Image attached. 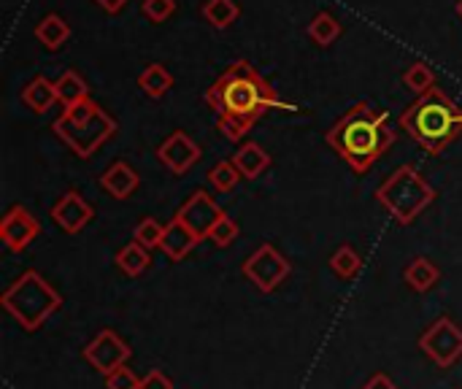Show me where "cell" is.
Wrapping results in <instances>:
<instances>
[{"instance_id": "cell-30", "label": "cell", "mask_w": 462, "mask_h": 389, "mask_svg": "<svg viewBox=\"0 0 462 389\" xmlns=\"http://www.w3.org/2000/svg\"><path fill=\"white\" fill-rule=\"evenodd\" d=\"M141 11L149 22H165L176 11V0H143Z\"/></svg>"}, {"instance_id": "cell-18", "label": "cell", "mask_w": 462, "mask_h": 389, "mask_svg": "<svg viewBox=\"0 0 462 389\" xmlns=\"http://www.w3.org/2000/svg\"><path fill=\"white\" fill-rule=\"evenodd\" d=\"M35 38L43 43V49L57 51L60 46L68 43V38H70V24H68L60 14H46V16L35 24Z\"/></svg>"}, {"instance_id": "cell-20", "label": "cell", "mask_w": 462, "mask_h": 389, "mask_svg": "<svg viewBox=\"0 0 462 389\" xmlns=\"http://www.w3.org/2000/svg\"><path fill=\"white\" fill-rule=\"evenodd\" d=\"M116 268L125 273V276H130V279H138L149 265H152V255H149V249L146 246H141L138 241H130L127 246H122L119 252H116Z\"/></svg>"}, {"instance_id": "cell-25", "label": "cell", "mask_w": 462, "mask_h": 389, "mask_svg": "<svg viewBox=\"0 0 462 389\" xmlns=\"http://www.w3.org/2000/svg\"><path fill=\"white\" fill-rule=\"evenodd\" d=\"M309 35H311L319 46H330V43L341 35V22H338L333 14L322 11V14H317V16L311 19Z\"/></svg>"}, {"instance_id": "cell-10", "label": "cell", "mask_w": 462, "mask_h": 389, "mask_svg": "<svg viewBox=\"0 0 462 389\" xmlns=\"http://www.w3.org/2000/svg\"><path fill=\"white\" fill-rule=\"evenodd\" d=\"M225 217V211L217 206V200L206 192V190H195L181 208L176 211V219L184 222L200 241L208 238V233L214 230V225Z\"/></svg>"}, {"instance_id": "cell-17", "label": "cell", "mask_w": 462, "mask_h": 389, "mask_svg": "<svg viewBox=\"0 0 462 389\" xmlns=\"http://www.w3.org/2000/svg\"><path fill=\"white\" fill-rule=\"evenodd\" d=\"M22 103L30 111H35V114H46L57 103V87H54V81H49L46 76H35L32 81H27L24 89H22Z\"/></svg>"}, {"instance_id": "cell-4", "label": "cell", "mask_w": 462, "mask_h": 389, "mask_svg": "<svg viewBox=\"0 0 462 389\" xmlns=\"http://www.w3.org/2000/svg\"><path fill=\"white\" fill-rule=\"evenodd\" d=\"M51 130L76 157L87 160L116 133V119L100 103L87 97L76 106L62 108Z\"/></svg>"}, {"instance_id": "cell-5", "label": "cell", "mask_w": 462, "mask_h": 389, "mask_svg": "<svg viewBox=\"0 0 462 389\" xmlns=\"http://www.w3.org/2000/svg\"><path fill=\"white\" fill-rule=\"evenodd\" d=\"M0 303L24 333H35L38 328H43V322H49L51 314L60 311L62 298L38 271H24L3 290Z\"/></svg>"}, {"instance_id": "cell-33", "label": "cell", "mask_w": 462, "mask_h": 389, "mask_svg": "<svg viewBox=\"0 0 462 389\" xmlns=\"http://www.w3.org/2000/svg\"><path fill=\"white\" fill-rule=\"evenodd\" d=\"M360 389H401L390 376H384V374H376V376H371L365 384Z\"/></svg>"}, {"instance_id": "cell-6", "label": "cell", "mask_w": 462, "mask_h": 389, "mask_svg": "<svg viewBox=\"0 0 462 389\" xmlns=\"http://www.w3.org/2000/svg\"><path fill=\"white\" fill-rule=\"evenodd\" d=\"M436 195L439 192L411 165H401L398 171H393L376 190V200L382 203V208L401 225H411L436 200Z\"/></svg>"}, {"instance_id": "cell-13", "label": "cell", "mask_w": 462, "mask_h": 389, "mask_svg": "<svg viewBox=\"0 0 462 389\" xmlns=\"http://www.w3.org/2000/svg\"><path fill=\"white\" fill-rule=\"evenodd\" d=\"M157 157H160V162H162L171 173L181 176V173H187V171L200 160V146H198L187 133L176 130V133H171V135L160 144Z\"/></svg>"}, {"instance_id": "cell-1", "label": "cell", "mask_w": 462, "mask_h": 389, "mask_svg": "<svg viewBox=\"0 0 462 389\" xmlns=\"http://www.w3.org/2000/svg\"><path fill=\"white\" fill-rule=\"evenodd\" d=\"M206 103L217 114V125L230 141H241L268 108L295 111V106L284 103L271 81L263 79L246 60H236L206 89Z\"/></svg>"}, {"instance_id": "cell-32", "label": "cell", "mask_w": 462, "mask_h": 389, "mask_svg": "<svg viewBox=\"0 0 462 389\" xmlns=\"http://www.w3.org/2000/svg\"><path fill=\"white\" fill-rule=\"evenodd\" d=\"M138 389H173V382L162 374V371H149L146 376H141V387Z\"/></svg>"}, {"instance_id": "cell-27", "label": "cell", "mask_w": 462, "mask_h": 389, "mask_svg": "<svg viewBox=\"0 0 462 389\" xmlns=\"http://www.w3.org/2000/svg\"><path fill=\"white\" fill-rule=\"evenodd\" d=\"M241 171L233 165V160H222L217 162L211 171H208V184L217 190V192H230L238 181H241Z\"/></svg>"}, {"instance_id": "cell-8", "label": "cell", "mask_w": 462, "mask_h": 389, "mask_svg": "<svg viewBox=\"0 0 462 389\" xmlns=\"http://www.w3.org/2000/svg\"><path fill=\"white\" fill-rule=\"evenodd\" d=\"M420 349L425 357L439 366V368H452L462 357V328L449 320L439 317L422 336H420Z\"/></svg>"}, {"instance_id": "cell-28", "label": "cell", "mask_w": 462, "mask_h": 389, "mask_svg": "<svg viewBox=\"0 0 462 389\" xmlns=\"http://www.w3.org/2000/svg\"><path fill=\"white\" fill-rule=\"evenodd\" d=\"M162 233H165V225H162V222H157L154 217H146V219H141V222L135 225V230H133V241H138L141 246H146V249L152 252V249H160V244H162Z\"/></svg>"}, {"instance_id": "cell-26", "label": "cell", "mask_w": 462, "mask_h": 389, "mask_svg": "<svg viewBox=\"0 0 462 389\" xmlns=\"http://www.w3.org/2000/svg\"><path fill=\"white\" fill-rule=\"evenodd\" d=\"M403 84L409 92H414L417 97H422L425 92H430L436 87V73L425 65V62H414L406 73H403Z\"/></svg>"}, {"instance_id": "cell-34", "label": "cell", "mask_w": 462, "mask_h": 389, "mask_svg": "<svg viewBox=\"0 0 462 389\" xmlns=\"http://www.w3.org/2000/svg\"><path fill=\"white\" fill-rule=\"evenodd\" d=\"M95 3H97L100 8H106L108 14H116V11H122L130 0H95Z\"/></svg>"}, {"instance_id": "cell-3", "label": "cell", "mask_w": 462, "mask_h": 389, "mask_svg": "<svg viewBox=\"0 0 462 389\" xmlns=\"http://www.w3.org/2000/svg\"><path fill=\"white\" fill-rule=\"evenodd\" d=\"M401 127L428 154H441L462 135V108L441 87H433L401 114Z\"/></svg>"}, {"instance_id": "cell-24", "label": "cell", "mask_w": 462, "mask_h": 389, "mask_svg": "<svg viewBox=\"0 0 462 389\" xmlns=\"http://www.w3.org/2000/svg\"><path fill=\"white\" fill-rule=\"evenodd\" d=\"M330 268H333V273L341 276V279H355V276L360 273V268H363V257L357 255L355 246L344 244V246H338V249L333 252Z\"/></svg>"}, {"instance_id": "cell-19", "label": "cell", "mask_w": 462, "mask_h": 389, "mask_svg": "<svg viewBox=\"0 0 462 389\" xmlns=\"http://www.w3.org/2000/svg\"><path fill=\"white\" fill-rule=\"evenodd\" d=\"M403 279H406V284H409L414 292L425 295V292H430V290L441 282V271H439V265L430 263L428 257H417V260L403 271Z\"/></svg>"}, {"instance_id": "cell-12", "label": "cell", "mask_w": 462, "mask_h": 389, "mask_svg": "<svg viewBox=\"0 0 462 389\" xmlns=\"http://www.w3.org/2000/svg\"><path fill=\"white\" fill-rule=\"evenodd\" d=\"M92 217H95L92 203H87L76 190H68V192L51 206V219H54V225H57L62 233H68V236L81 233V230L92 222Z\"/></svg>"}, {"instance_id": "cell-7", "label": "cell", "mask_w": 462, "mask_h": 389, "mask_svg": "<svg viewBox=\"0 0 462 389\" xmlns=\"http://www.w3.org/2000/svg\"><path fill=\"white\" fill-rule=\"evenodd\" d=\"M241 271L263 295H271L287 282V276L292 273V265L273 244H263L244 260Z\"/></svg>"}, {"instance_id": "cell-14", "label": "cell", "mask_w": 462, "mask_h": 389, "mask_svg": "<svg viewBox=\"0 0 462 389\" xmlns=\"http://www.w3.org/2000/svg\"><path fill=\"white\" fill-rule=\"evenodd\" d=\"M141 184V176L135 173V168L125 160H116L114 165H108L103 173H100V187L116 198V200H127Z\"/></svg>"}, {"instance_id": "cell-11", "label": "cell", "mask_w": 462, "mask_h": 389, "mask_svg": "<svg viewBox=\"0 0 462 389\" xmlns=\"http://www.w3.org/2000/svg\"><path fill=\"white\" fill-rule=\"evenodd\" d=\"M41 233L38 219L24 206H11L0 219V241L8 252H24Z\"/></svg>"}, {"instance_id": "cell-22", "label": "cell", "mask_w": 462, "mask_h": 389, "mask_svg": "<svg viewBox=\"0 0 462 389\" xmlns=\"http://www.w3.org/2000/svg\"><path fill=\"white\" fill-rule=\"evenodd\" d=\"M54 87H57V100H60L65 108H68V106H76V103H81V100L89 97V87H87V81H84L76 70L60 73L57 81H54Z\"/></svg>"}, {"instance_id": "cell-35", "label": "cell", "mask_w": 462, "mask_h": 389, "mask_svg": "<svg viewBox=\"0 0 462 389\" xmlns=\"http://www.w3.org/2000/svg\"><path fill=\"white\" fill-rule=\"evenodd\" d=\"M457 14H460V16H462V0H460V3H457Z\"/></svg>"}, {"instance_id": "cell-31", "label": "cell", "mask_w": 462, "mask_h": 389, "mask_svg": "<svg viewBox=\"0 0 462 389\" xmlns=\"http://www.w3.org/2000/svg\"><path fill=\"white\" fill-rule=\"evenodd\" d=\"M141 387V379L133 374V368L122 366L116 368L111 376H106V389H138Z\"/></svg>"}, {"instance_id": "cell-29", "label": "cell", "mask_w": 462, "mask_h": 389, "mask_svg": "<svg viewBox=\"0 0 462 389\" xmlns=\"http://www.w3.org/2000/svg\"><path fill=\"white\" fill-rule=\"evenodd\" d=\"M238 233H241V230H238V222H236L233 217H227V214H225V217L214 225V230L208 233V238H211V244H214V246L227 249V246L238 238Z\"/></svg>"}, {"instance_id": "cell-15", "label": "cell", "mask_w": 462, "mask_h": 389, "mask_svg": "<svg viewBox=\"0 0 462 389\" xmlns=\"http://www.w3.org/2000/svg\"><path fill=\"white\" fill-rule=\"evenodd\" d=\"M200 244V238L184 225V222H179L176 217L165 225V233H162V244H160V249L165 252V257L168 260H173V263H179V260H184L195 246Z\"/></svg>"}, {"instance_id": "cell-16", "label": "cell", "mask_w": 462, "mask_h": 389, "mask_svg": "<svg viewBox=\"0 0 462 389\" xmlns=\"http://www.w3.org/2000/svg\"><path fill=\"white\" fill-rule=\"evenodd\" d=\"M233 165L241 171L244 179H260L271 168V154L260 144L249 141V144L238 146V152L233 154Z\"/></svg>"}, {"instance_id": "cell-23", "label": "cell", "mask_w": 462, "mask_h": 389, "mask_svg": "<svg viewBox=\"0 0 462 389\" xmlns=\"http://www.w3.org/2000/svg\"><path fill=\"white\" fill-rule=\"evenodd\" d=\"M203 16H206V22L214 24L217 30H225V27H230V24L241 16V8H238L236 0H206Z\"/></svg>"}, {"instance_id": "cell-21", "label": "cell", "mask_w": 462, "mask_h": 389, "mask_svg": "<svg viewBox=\"0 0 462 389\" xmlns=\"http://www.w3.org/2000/svg\"><path fill=\"white\" fill-rule=\"evenodd\" d=\"M138 87L149 95V97H162V95H168V89L173 87V76H171V70L165 68V65H160V62H152V65H146L143 70H141V76H138Z\"/></svg>"}, {"instance_id": "cell-2", "label": "cell", "mask_w": 462, "mask_h": 389, "mask_svg": "<svg viewBox=\"0 0 462 389\" xmlns=\"http://www.w3.org/2000/svg\"><path fill=\"white\" fill-rule=\"evenodd\" d=\"M328 144L333 152L346 160V165L355 173H368L374 162L390 152L395 144V130L390 125V114L371 106V103H355L330 130Z\"/></svg>"}, {"instance_id": "cell-9", "label": "cell", "mask_w": 462, "mask_h": 389, "mask_svg": "<svg viewBox=\"0 0 462 389\" xmlns=\"http://www.w3.org/2000/svg\"><path fill=\"white\" fill-rule=\"evenodd\" d=\"M133 349L127 347V341L119 338V333L114 330H100L87 347H84V360L100 374V376H111L116 368L127 366Z\"/></svg>"}]
</instances>
